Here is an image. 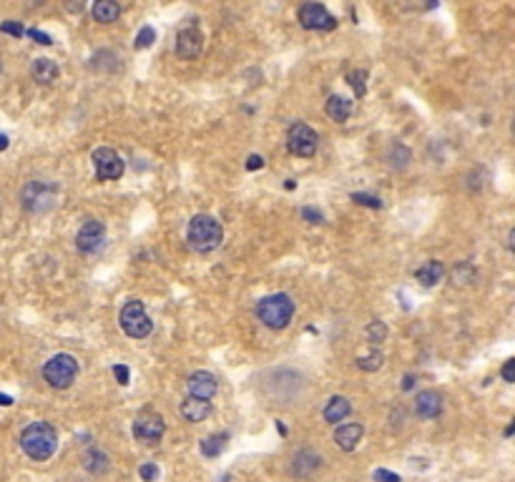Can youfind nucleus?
<instances>
[{"label":"nucleus","instance_id":"1","mask_svg":"<svg viewBox=\"0 0 515 482\" xmlns=\"http://www.w3.org/2000/svg\"><path fill=\"white\" fill-rule=\"evenodd\" d=\"M186 241L188 246L199 254H209V251L219 249L221 241H224V229L214 216L209 213H196L194 219L188 221L186 229Z\"/></svg>","mask_w":515,"mask_h":482},{"label":"nucleus","instance_id":"2","mask_svg":"<svg viewBox=\"0 0 515 482\" xmlns=\"http://www.w3.org/2000/svg\"><path fill=\"white\" fill-rule=\"evenodd\" d=\"M20 447L31 460H48L58 447V435L48 422H33L20 435Z\"/></svg>","mask_w":515,"mask_h":482},{"label":"nucleus","instance_id":"3","mask_svg":"<svg viewBox=\"0 0 515 482\" xmlns=\"http://www.w3.org/2000/svg\"><path fill=\"white\" fill-rule=\"evenodd\" d=\"M257 317L264 326L269 329H284L294 317V301L287 294H271L264 296L257 304Z\"/></svg>","mask_w":515,"mask_h":482},{"label":"nucleus","instance_id":"4","mask_svg":"<svg viewBox=\"0 0 515 482\" xmlns=\"http://www.w3.org/2000/svg\"><path fill=\"white\" fill-rule=\"evenodd\" d=\"M25 211L31 213H48L58 201V186L50 181H28L20 191Z\"/></svg>","mask_w":515,"mask_h":482},{"label":"nucleus","instance_id":"5","mask_svg":"<svg viewBox=\"0 0 515 482\" xmlns=\"http://www.w3.org/2000/svg\"><path fill=\"white\" fill-rule=\"evenodd\" d=\"M119 322H121L124 334L131 339H144L154 332V322H151V317L146 314L144 301H138V299H131L124 309H121Z\"/></svg>","mask_w":515,"mask_h":482},{"label":"nucleus","instance_id":"6","mask_svg":"<svg viewBox=\"0 0 515 482\" xmlns=\"http://www.w3.org/2000/svg\"><path fill=\"white\" fill-rule=\"evenodd\" d=\"M78 377V359L73 354H56L43 367V379L53 389H68Z\"/></svg>","mask_w":515,"mask_h":482},{"label":"nucleus","instance_id":"7","mask_svg":"<svg viewBox=\"0 0 515 482\" xmlns=\"http://www.w3.org/2000/svg\"><path fill=\"white\" fill-rule=\"evenodd\" d=\"M204 50V33L196 20H186L176 33V56L181 61H194Z\"/></svg>","mask_w":515,"mask_h":482},{"label":"nucleus","instance_id":"8","mask_svg":"<svg viewBox=\"0 0 515 482\" xmlns=\"http://www.w3.org/2000/svg\"><path fill=\"white\" fill-rule=\"evenodd\" d=\"M91 161H94V169H96V181H116V179H121L126 171L124 158H121L113 149H108V146L96 149Z\"/></svg>","mask_w":515,"mask_h":482},{"label":"nucleus","instance_id":"9","mask_svg":"<svg viewBox=\"0 0 515 482\" xmlns=\"http://www.w3.org/2000/svg\"><path fill=\"white\" fill-rule=\"evenodd\" d=\"M317 144H320V136L314 128H309L307 123H294L287 131V149L294 153V156L309 158L317 153Z\"/></svg>","mask_w":515,"mask_h":482},{"label":"nucleus","instance_id":"10","mask_svg":"<svg viewBox=\"0 0 515 482\" xmlns=\"http://www.w3.org/2000/svg\"><path fill=\"white\" fill-rule=\"evenodd\" d=\"M131 430H133V437H136L138 442H144V445H156L158 439L163 437V432H166V422H163L161 414L144 412L133 420Z\"/></svg>","mask_w":515,"mask_h":482},{"label":"nucleus","instance_id":"11","mask_svg":"<svg viewBox=\"0 0 515 482\" xmlns=\"http://www.w3.org/2000/svg\"><path fill=\"white\" fill-rule=\"evenodd\" d=\"M299 23L307 31H332L337 25V18L322 3H304L299 8Z\"/></svg>","mask_w":515,"mask_h":482},{"label":"nucleus","instance_id":"12","mask_svg":"<svg viewBox=\"0 0 515 482\" xmlns=\"http://www.w3.org/2000/svg\"><path fill=\"white\" fill-rule=\"evenodd\" d=\"M103 244H106V229L96 219H88L75 234V249L81 254H96L103 249Z\"/></svg>","mask_w":515,"mask_h":482},{"label":"nucleus","instance_id":"13","mask_svg":"<svg viewBox=\"0 0 515 482\" xmlns=\"http://www.w3.org/2000/svg\"><path fill=\"white\" fill-rule=\"evenodd\" d=\"M186 389H188V397H196V400H211L216 395V377L211 372H194V375L186 379Z\"/></svg>","mask_w":515,"mask_h":482},{"label":"nucleus","instance_id":"14","mask_svg":"<svg viewBox=\"0 0 515 482\" xmlns=\"http://www.w3.org/2000/svg\"><path fill=\"white\" fill-rule=\"evenodd\" d=\"M415 412L420 414L422 420H435L442 412V395L435 389H422L415 397Z\"/></svg>","mask_w":515,"mask_h":482},{"label":"nucleus","instance_id":"15","mask_svg":"<svg viewBox=\"0 0 515 482\" xmlns=\"http://www.w3.org/2000/svg\"><path fill=\"white\" fill-rule=\"evenodd\" d=\"M362 435H364V430L359 422H347V425H339L337 430H334V442H337L339 450L352 452L359 445Z\"/></svg>","mask_w":515,"mask_h":482},{"label":"nucleus","instance_id":"16","mask_svg":"<svg viewBox=\"0 0 515 482\" xmlns=\"http://www.w3.org/2000/svg\"><path fill=\"white\" fill-rule=\"evenodd\" d=\"M322 467V458L314 450H299L292 458V472L297 477H309Z\"/></svg>","mask_w":515,"mask_h":482},{"label":"nucleus","instance_id":"17","mask_svg":"<svg viewBox=\"0 0 515 482\" xmlns=\"http://www.w3.org/2000/svg\"><path fill=\"white\" fill-rule=\"evenodd\" d=\"M31 75L33 81L40 83V86H48V83L58 81V75H61V70H58L56 61H50V58H36L31 66Z\"/></svg>","mask_w":515,"mask_h":482},{"label":"nucleus","instance_id":"18","mask_svg":"<svg viewBox=\"0 0 515 482\" xmlns=\"http://www.w3.org/2000/svg\"><path fill=\"white\" fill-rule=\"evenodd\" d=\"M181 414L186 422H204L209 414H211V402L186 397V400L181 402Z\"/></svg>","mask_w":515,"mask_h":482},{"label":"nucleus","instance_id":"19","mask_svg":"<svg viewBox=\"0 0 515 482\" xmlns=\"http://www.w3.org/2000/svg\"><path fill=\"white\" fill-rule=\"evenodd\" d=\"M324 111L334 123H345L352 113V100H347L345 96H329V98H327Z\"/></svg>","mask_w":515,"mask_h":482},{"label":"nucleus","instance_id":"20","mask_svg":"<svg viewBox=\"0 0 515 482\" xmlns=\"http://www.w3.org/2000/svg\"><path fill=\"white\" fill-rule=\"evenodd\" d=\"M445 276V266L440 262H425L420 269L415 271V282H420L422 287H435Z\"/></svg>","mask_w":515,"mask_h":482},{"label":"nucleus","instance_id":"21","mask_svg":"<svg viewBox=\"0 0 515 482\" xmlns=\"http://www.w3.org/2000/svg\"><path fill=\"white\" fill-rule=\"evenodd\" d=\"M91 15H94V20H98V23H116L121 15V6L119 3H113V0H98V3L91 6Z\"/></svg>","mask_w":515,"mask_h":482},{"label":"nucleus","instance_id":"22","mask_svg":"<svg viewBox=\"0 0 515 482\" xmlns=\"http://www.w3.org/2000/svg\"><path fill=\"white\" fill-rule=\"evenodd\" d=\"M350 412H352V405L347 397H332L324 407V420L334 425V422H342L345 417H350Z\"/></svg>","mask_w":515,"mask_h":482},{"label":"nucleus","instance_id":"23","mask_svg":"<svg viewBox=\"0 0 515 482\" xmlns=\"http://www.w3.org/2000/svg\"><path fill=\"white\" fill-rule=\"evenodd\" d=\"M83 467L88 472H94V475H100V472L108 470V455L106 452H100L98 447H88L83 452Z\"/></svg>","mask_w":515,"mask_h":482},{"label":"nucleus","instance_id":"24","mask_svg":"<svg viewBox=\"0 0 515 482\" xmlns=\"http://www.w3.org/2000/svg\"><path fill=\"white\" fill-rule=\"evenodd\" d=\"M226 439H229V435H226V432L209 435V437H204V439H201V455H204V458H219L221 452H224V447H226Z\"/></svg>","mask_w":515,"mask_h":482},{"label":"nucleus","instance_id":"25","mask_svg":"<svg viewBox=\"0 0 515 482\" xmlns=\"http://www.w3.org/2000/svg\"><path fill=\"white\" fill-rule=\"evenodd\" d=\"M387 161L392 169H405L410 161H412V153H410L408 146H402V144H395L392 149H389L387 153Z\"/></svg>","mask_w":515,"mask_h":482},{"label":"nucleus","instance_id":"26","mask_svg":"<svg viewBox=\"0 0 515 482\" xmlns=\"http://www.w3.org/2000/svg\"><path fill=\"white\" fill-rule=\"evenodd\" d=\"M364 334H367V342H370V345H382L385 339H387V326H385V322L375 319L367 324Z\"/></svg>","mask_w":515,"mask_h":482},{"label":"nucleus","instance_id":"27","mask_svg":"<svg viewBox=\"0 0 515 482\" xmlns=\"http://www.w3.org/2000/svg\"><path fill=\"white\" fill-rule=\"evenodd\" d=\"M382 362H385L382 352H370V354H364V357L357 359V367L362 372H377L382 367Z\"/></svg>","mask_w":515,"mask_h":482},{"label":"nucleus","instance_id":"28","mask_svg":"<svg viewBox=\"0 0 515 482\" xmlns=\"http://www.w3.org/2000/svg\"><path fill=\"white\" fill-rule=\"evenodd\" d=\"M347 81L354 88V96H357V98H362V96L367 93V70H352V73H347Z\"/></svg>","mask_w":515,"mask_h":482},{"label":"nucleus","instance_id":"29","mask_svg":"<svg viewBox=\"0 0 515 482\" xmlns=\"http://www.w3.org/2000/svg\"><path fill=\"white\" fill-rule=\"evenodd\" d=\"M154 40H156V31H154L151 25H144V28L138 31V36H136V40H133V45H136L138 50H144V48H149Z\"/></svg>","mask_w":515,"mask_h":482},{"label":"nucleus","instance_id":"30","mask_svg":"<svg viewBox=\"0 0 515 482\" xmlns=\"http://www.w3.org/2000/svg\"><path fill=\"white\" fill-rule=\"evenodd\" d=\"M350 199L354 201V204H362V206L382 209V201L377 199V196H372V194H362V191H354V194H350Z\"/></svg>","mask_w":515,"mask_h":482},{"label":"nucleus","instance_id":"31","mask_svg":"<svg viewBox=\"0 0 515 482\" xmlns=\"http://www.w3.org/2000/svg\"><path fill=\"white\" fill-rule=\"evenodd\" d=\"M301 219L307 221V224H324V213H322L320 209L304 206L301 209Z\"/></svg>","mask_w":515,"mask_h":482},{"label":"nucleus","instance_id":"32","mask_svg":"<svg viewBox=\"0 0 515 482\" xmlns=\"http://www.w3.org/2000/svg\"><path fill=\"white\" fill-rule=\"evenodd\" d=\"M138 475H141V480L144 482H154L158 477V467L154 462H146L138 467Z\"/></svg>","mask_w":515,"mask_h":482},{"label":"nucleus","instance_id":"33","mask_svg":"<svg viewBox=\"0 0 515 482\" xmlns=\"http://www.w3.org/2000/svg\"><path fill=\"white\" fill-rule=\"evenodd\" d=\"M113 377H116V382L119 384H128V379H131V372H128V367L126 364H113Z\"/></svg>","mask_w":515,"mask_h":482},{"label":"nucleus","instance_id":"34","mask_svg":"<svg viewBox=\"0 0 515 482\" xmlns=\"http://www.w3.org/2000/svg\"><path fill=\"white\" fill-rule=\"evenodd\" d=\"M25 36L33 38V40H36V43H40V45H50V43H53V38H50L48 33L38 31V28H28V31H25Z\"/></svg>","mask_w":515,"mask_h":482},{"label":"nucleus","instance_id":"35","mask_svg":"<svg viewBox=\"0 0 515 482\" xmlns=\"http://www.w3.org/2000/svg\"><path fill=\"white\" fill-rule=\"evenodd\" d=\"M0 31L3 33H8V36H15V38H20V36H25V28L20 23H15V20H6V23L0 25Z\"/></svg>","mask_w":515,"mask_h":482},{"label":"nucleus","instance_id":"36","mask_svg":"<svg viewBox=\"0 0 515 482\" xmlns=\"http://www.w3.org/2000/svg\"><path fill=\"white\" fill-rule=\"evenodd\" d=\"M375 477L377 482H400V475H395V472H389V470H382V467H380V470H375Z\"/></svg>","mask_w":515,"mask_h":482},{"label":"nucleus","instance_id":"37","mask_svg":"<svg viewBox=\"0 0 515 482\" xmlns=\"http://www.w3.org/2000/svg\"><path fill=\"white\" fill-rule=\"evenodd\" d=\"M502 379L508 384L515 382V359H508V362H505V367H502Z\"/></svg>","mask_w":515,"mask_h":482},{"label":"nucleus","instance_id":"38","mask_svg":"<svg viewBox=\"0 0 515 482\" xmlns=\"http://www.w3.org/2000/svg\"><path fill=\"white\" fill-rule=\"evenodd\" d=\"M246 169H249V171L264 169V158L262 156H249V158H246Z\"/></svg>","mask_w":515,"mask_h":482},{"label":"nucleus","instance_id":"39","mask_svg":"<svg viewBox=\"0 0 515 482\" xmlns=\"http://www.w3.org/2000/svg\"><path fill=\"white\" fill-rule=\"evenodd\" d=\"M415 387V377L412 375H408L405 377V379H402V389H405V392H410V389Z\"/></svg>","mask_w":515,"mask_h":482},{"label":"nucleus","instance_id":"40","mask_svg":"<svg viewBox=\"0 0 515 482\" xmlns=\"http://www.w3.org/2000/svg\"><path fill=\"white\" fill-rule=\"evenodd\" d=\"M10 405H13V397L0 395V407H10Z\"/></svg>","mask_w":515,"mask_h":482},{"label":"nucleus","instance_id":"41","mask_svg":"<svg viewBox=\"0 0 515 482\" xmlns=\"http://www.w3.org/2000/svg\"><path fill=\"white\" fill-rule=\"evenodd\" d=\"M284 188H287V191H292V188H297V181H294V179H287V181H284Z\"/></svg>","mask_w":515,"mask_h":482},{"label":"nucleus","instance_id":"42","mask_svg":"<svg viewBox=\"0 0 515 482\" xmlns=\"http://www.w3.org/2000/svg\"><path fill=\"white\" fill-rule=\"evenodd\" d=\"M6 149H8V136L0 133V151H6Z\"/></svg>","mask_w":515,"mask_h":482}]
</instances>
